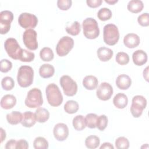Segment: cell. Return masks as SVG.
<instances>
[{"instance_id":"obj_1","label":"cell","mask_w":149,"mask_h":149,"mask_svg":"<svg viewBox=\"0 0 149 149\" xmlns=\"http://www.w3.org/2000/svg\"><path fill=\"white\" fill-rule=\"evenodd\" d=\"M34 78V70L29 66H22L17 72V80L19 85L23 88L28 87L31 85Z\"/></svg>"},{"instance_id":"obj_2","label":"cell","mask_w":149,"mask_h":149,"mask_svg":"<svg viewBox=\"0 0 149 149\" xmlns=\"http://www.w3.org/2000/svg\"><path fill=\"white\" fill-rule=\"evenodd\" d=\"M45 93L48 102L52 107L59 106L63 101V96L56 84L51 83L45 89Z\"/></svg>"},{"instance_id":"obj_3","label":"cell","mask_w":149,"mask_h":149,"mask_svg":"<svg viewBox=\"0 0 149 149\" xmlns=\"http://www.w3.org/2000/svg\"><path fill=\"white\" fill-rule=\"evenodd\" d=\"M84 36L88 39H95L99 36L100 29L97 22L92 17H87L82 23Z\"/></svg>"},{"instance_id":"obj_4","label":"cell","mask_w":149,"mask_h":149,"mask_svg":"<svg viewBox=\"0 0 149 149\" xmlns=\"http://www.w3.org/2000/svg\"><path fill=\"white\" fill-rule=\"evenodd\" d=\"M103 39L108 45H115L119 39V32L117 26L113 24H108L104 27Z\"/></svg>"},{"instance_id":"obj_5","label":"cell","mask_w":149,"mask_h":149,"mask_svg":"<svg viewBox=\"0 0 149 149\" xmlns=\"http://www.w3.org/2000/svg\"><path fill=\"white\" fill-rule=\"evenodd\" d=\"M25 105L30 108H38L43 104L41 91L37 88L31 89L25 99Z\"/></svg>"},{"instance_id":"obj_6","label":"cell","mask_w":149,"mask_h":149,"mask_svg":"<svg viewBox=\"0 0 149 149\" xmlns=\"http://www.w3.org/2000/svg\"><path fill=\"white\" fill-rule=\"evenodd\" d=\"M64 94L69 97L74 95L77 91V85L70 76L68 75L62 76L59 80Z\"/></svg>"},{"instance_id":"obj_7","label":"cell","mask_w":149,"mask_h":149,"mask_svg":"<svg viewBox=\"0 0 149 149\" xmlns=\"http://www.w3.org/2000/svg\"><path fill=\"white\" fill-rule=\"evenodd\" d=\"M74 46V40L69 36L62 37L56 46V52L59 56L68 55Z\"/></svg>"},{"instance_id":"obj_8","label":"cell","mask_w":149,"mask_h":149,"mask_svg":"<svg viewBox=\"0 0 149 149\" xmlns=\"http://www.w3.org/2000/svg\"><path fill=\"white\" fill-rule=\"evenodd\" d=\"M147 105V100L142 95H136L132 99L130 112L134 118L140 117Z\"/></svg>"},{"instance_id":"obj_9","label":"cell","mask_w":149,"mask_h":149,"mask_svg":"<svg viewBox=\"0 0 149 149\" xmlns=\"http://www.w3.org/2000/svg\"><path fill=\"white\" fill-rule=\"evenodd\" d=\"M4 48L8 55L12 59H19V54L22 48H20L17 40L13 38L6 39L4 43Z\"/></svg>"},{"instance_id":"obj_10","label":"cell","mask_w":149,"mask_h":149,"mask_svg":"<svg viewBox=\"0 0 149 149\" xmlns=\"http://www.w3.org/2000/svg\"><path fill=\"white\" fill-rule=\"evenodd\" d=\"M19 25L26 29L35 28L38 23V19L36 15L29 13H22L18 18Z\"/></svg>"},{"instance_id":"obj_11","label":"cell","mask_w":149,"mask_h":149,"mask_svg":"<svg viewBox=\"0 0 149 149\" xmlns=\"http://www.w3.org/2000/svg\"><path fill=\"white\" fill-rule=\"evenodd\" d=\"M37 33L32 29H27L23 35V40L25 46L30 50H36L38 48V42L37 40Z\"/></svg>"},{"instance_id":"obj_12","label":"cell","mask_w":149,"mask_h":149,"mask_svg":"<svg viewBox=\"0 0 149 149\" xmlns=\"http://www.w3.org/2000/svg\"><path fill=\"white\" fill-rule=\"evenodd\" d=\"M13 19V14L9 10H3L0 13L1 34L8 33L10 28V23Z\"/></svg>"},{"instance_id":"obj_13","label":"cell","mask_w":149,"mask_h":149,"mask_svg":"<svg viewBox=\"0 0 149 149\" xmlns=\"http://www.w3.org/2000/svg\"><path fill=\"white\" fill-rule=\"evenodd\" d=\"M96 94L100 100L107 101L111 98L113 94L112 87L108 83H101L97 90Z\"/></svg>"},{"instance_id":"obj_14","label":"cell","mask_w":149,"mask_h":149,"mask_svg":"<svg viewBox=\"0 0 149 149\" xmlns=\"http://www.w3.org/2000/svg\"><path fill=\"white\" fill-rule=\"evenodd\" d=\"M53 133L56 140L59 141H63L68 137L69 129L66 124L59 123L54 126Z\"/></svg>"},{"instance_id":"obj_15","label":"cell","mask_w":149,"mask_h":149,"mask_svg":"<svg viewBox=\"0 0 149 149\" xmlns=\"http://www.w3.org/2000/svg\"><path fill=\"white\" fill-rule=\"evenodd\" d=\"M140 42V37L134 33H129L124 37L123 43L129 48H134L137 47Z\"/></svg>"},{"instance_id":"obj_16","label":"cell","mask_w":149,"mask_h":149,"mask_svg":"<svg viewBox=\"0 0 149 149\" xmlns=\"http://www.w3.org/2000/svg\"><path fill=\"white\" fill-rule=\"evenodd\" d=\"M116 86L120 90H127L132 84L130 77L125 74L119 75L116 79Z\"/></svg>"},{"instance_id":"obj_17","label":"cell","mask_w":149,"mask_h":149,"mask_svg":"<svg viewBox=\"0 0 149 149\" xmlns=\"http://www.w3.org/2000/svg\"><path fill=\"white\" fill-rule=\"evenodd\" d=\"M133 63L137 66H142L147 61V55L143 50L138 49L134 51L132 55Z\"/></svg>"},{"instance_id":"obj_18","label":"cell","mask_w":149,"mask_h":149,"mask_svg":"<svg viewBox=\"0 0 149 149\" xmlns=\"http://www.w3.org/2000/svg\"><path fill=\"white\" fill-rule=\"evenodd\" d=\"M36 122L37 120L35 114L32 112L26 111L23 113L21 123L24 127H31L36 124Z\"/></svg>"},{"instance_id":"obj_19","label":"cell","mask_w":149,"mask_h":149,"mask_svg":"<svg viewBox=\"0 0 149 149\" xmlns=\"http://www.w3.org/2000/svg\"><path fill=\"white\" fill-rule=\"evenodd\" d=\"M16 104V97L11 94H6L1 98V107L5 109L12 108Z\"/></svg>"},{"instance_id":"obj_20","label":"cell","mask_w":149,"mask_h":149,"mask_svg":"<svg viewBox=\"0 0 149 149\" xmlns=\"http://www.w3.org/2000/svg\"><path fill=\"white\" fill-rule=\"evenodd\" d=\"M113 51L107 47H102L98 49L97 51V56L102 62H107L110 60L113 56Z\"/></svg>"},{"instance_id":"obj_21","label":"cell","mask_w":149,"mask_h":149,"mask_svg":"<svg viewBox=\"0 0 149 149\" xmlns=\"http://www.w3.org/2000/svg\"><path fill=\"white\" fill-rule=\"evenodd\" d=\"M98 80L94 76H86L83 80V86L86 89L88 90L95 89L98 86Z\"/></svg>"},{"instance_id":"obj_22","label":"cell","mask_w":149,"mask_h":149,"mask_svg":"<svg viewBox=\"0 0 149 149\" xmlns=\"http://www.w3.org/2000/svg\"><path fill=\"white\" fill-rule=\"evenodd\" d=\"M113 103L117 108L123 109L128 104V98L125 94L118 93L113 99Z\"/></svg>"},{"instance_id":"obj_23","label":"cell","mask_w":149,"mask_h":149,"mask_svg":"<svg viewBox=\"0 0 149 149\" xmlns=\"http://www.w3.org/2000/svg\"><path fill=\"white\" fill-rule=\"evenodd\" d=\"M54 67L50 64H43L40 67L39 69V74L40 76L44 79L52 77L54 75Z\"/></svg>"},{"instance_id":"obj_24","label":"cell","mask_w":149,"mask_h":149,"mask_svg":"<svg viewBox=\"0 0 149 149\" xmlns=\"http://www.w3.org/2000/svg\"><path fill=\"white\" fill-rule=\"evenodd\" d=\"M36 120L40 123H44L48 120L49 118V111L44 108H38L34 113Z\"/></svg>"},{"instance_id":"obj_25","label":"cell","mask_w":149,"mask_h":149,"mask_svg":"<svg viewBox=\"0 0 149 149\" xmlns=\"http://www.w3.org/2000/svg\"><path fill=\"white\" fill-rule=\"evenodd\" d=\"M144 8V4L140 0H132L128 2L127 9L129 12L133 13L140 12Z\"/></svg>"},{"instance_id":"obj_26","label":"cell","mask_w":149,"mask_h":149,"mask_svg":"<svg viewBox=\"0 0 149 149\" xmlns=\"http://www.w3.org/2000/svg\"><path fill=\"white\" fill-rule=\"evenodd\" d=\"M23 114L19 111H13L6 115V119L9 123L11 125H17L21 123Z\"/></svg>"},{"instance_id":"obj_27","label":"cell","mask_w":149,"mask_h":149,"mask_svg":"<svg viewBox=\"0 0 149 149\" xmlns=\"http://www.w3.org/2000/svg\"><path fill=\"white\" fill-rule=\"evenodd\" d=\"M73 127L76 130L81 131L86 127L85 118L82 115L76 116L72 122Z\"/></svg>"},{"instance_id":"obj_28","label":"cell","mask_w":149,"mask_h":149,"mask_svg":"<svg viewBox=\"0 0 149 149\" xmlns=\"http://www.w3.org/2000/svg\"><path fill=\"white\" fill-rule=\"evenodd\" d=\"M100 143V138L96 136L90 135L85 140L86 146L90 149H94L97 148Z\"/></svg>"},{"instance_id":"obj_29","label":"cell","mask_w":149,"mask_h":149,"mask_svg":"<svg viewBox=\"0 0 149 149\" xmlns=\"http://www.w3.org/2000/svg\"><path fill=\"white\" fill-rule=\"evenodd\" d=\"M40 58L45 62H49L54 59V55L52 50L49 47L42 48L40 52Z\"/></svg>"},{"instance_id":"obj_30","label":"cell","mask_w":149,"mask_h":149,"mask_svg":"<svg viewBox=\"0 0 149 149\" xmlns=\"http://www.w3.org/2000/svg\"><path fill=\"white\" fill-rule=\"evenodd\" d=\"M78 103L74 100L68 101L64 105V110L65 112L69 114H73L76 113L79 109Z\"/></svg>"},{"instance_id":"obj_31","label":"cell","mask_w":149,"mask_h":149,"mask_svg":"<svg viewBox=\"0 0 149 149\" xmlns=\"http://www.w3.org/2000/svg\"><path fill=\"white\" fill-rule=\"evenodd\" d=\"M35 55L33 52L29 51L25 49H22L19 56V60L22 62H30L34 60Z\"/></svg>"},{"instance_id":"obj_32","label":"cell","mask_w":149,"mask_h":149,"mask_svg":"<svg viewBox=\"0 0 149 149\" xmlns=\"http://www.w3.org/2000/svg\"><path fill=\"white\" fill-rule=\"evenodd\" d=\"M66 31L68 34L72 36H77L81 31L80 24L77 21H74L72 24L66 27Z\"/></svg>"},{"instance_id":"obj_33","label":"cell","mask_w":149,"mask_h":149,"mask_svg":"<svg viewBox=\"0 0 149 149\" xmlns=\"http://www.w3.org/2000/svg\"><path fill=\"white\" fill-rule=\"evenodd\" d=\"M33 147L36 149H47L48 148V142L45 138L38 137L33 141Z\"/></svg>"},{"instance_id":"obj_34","label":"cell","mask_w":149,"mask_h":149,"mask_svg":"<svg viewBox=\"0 0 149 149\" xmlns=\"http://www.w3.org/2000/svg\"><path fill=\"white\" fill-rule=\"evenodd\" d=\"M112 13L111 10L107 8H102L100 9L97 13L98 18L102 21H106L111 19Z\"/></svg>"},{"instance_id":"obj_35","label":"cell","mask_w":149,"mask_h":149,"mask_svg":"<svg viewBox=\"0 0 149 149\" xmlns=\"http://www.w3.org/2000/svg\"><path fill=\"white\" fill-rule=\"evenodd\" d=\"M98 116L95 113H88L86 116L85 121L86 126L90 129H94L96 127V123Z\"/></svg>"},{"instance_id":"obj_36","label":"cell","mask_w":149,"mask_h":149,"mask_svg":"<svg viewBox=\"0 0 149 149\" xmlns=\"http://www.w3.org/2000/svg\"><path fill=\"white\" fill-rule=\"evenodd\" d=\"M1 85L3 90L9 91L14 87L15 81L12 77L9 76H6L2 79L1 81Z\"/></svg>"},{"instance_id":"obj_37","label":"cell","mask_w":149,"mask_h":149,"mask_svg":"<svg viewBox=\"0 0 149 149\" xmlns=\"http://www.w3.org/2000/svg\"><path fill=\"white\" fill-rule=\"evenodd\" d=\"M115 147L118 149H127L129 147V141L125 137H119L115 140Z\"/></svg>"},{"instance_id":"obj_38","label":"cell","mask_w":149,"mask_h":149,"mask_svg":"<svg viewBox=\"0 0 149 149\" xmlns=\"http://www.w3.org/2000/svg\"><path fill=\"white\" fill-rule=\"evenodd\" d=\"M108 125V118L105 115H101L97 117L96 127L100 131H103Z\"/></svg>"},{"instance_id":"obj_39","label":"cell","mask_w":149,"mask_h":149,"mask_svg":"<svg viewBox=\"0 0 149 149\" xmlns=\"http://www.w3.org/2000/svg\"><path fill=\"white\" fill-rule=\"evenodd\" d=\"M116 61L121 65H125L129 63V56L127 54L124 52H119L116 55Z\"/></svg>"},{"instance_id":"obj_40","label":"cell","mask_w":149,"mask_h":149,"mask_svg":"<svg viewBox=\"0 0 149 149\" xmlns=\"http://www.w3.org/2000/svg\"><path fill=\"white\" fill-rule=\"evenodd\" d=\"M0 65L1 71L3 73H6L9 72L12 68V62L6 59H2L0 62Z\"/></svg>"},{"instance_id":"obj_41","label":"cell","mask_w":149,"mask_h":149,"mask_svg":"<svg viewBox=\"0 0 149 149\" xmlns=\"http://www.w3.org/2000/svg\"><path fill=\"white\" fill-rule=\"evenodd\" d=\"M137 22L140 25L143 27L149 26V15L148 13H144L137 18Z\"/></svg>"},{"instance_id":"obj_42","label":"cell","mask_w":149,"mask_h":149,"mask_svg":"<svg viewBox=\"0 0 149 149\" xmlns=\"http://www.w3.org/2000/svg\"><path fill=\"white\" fill-rule=\"evenodd\" d=\"M72 1L71 0H58L57 6L62 10H67L72 6Z\"/></svg>"},{"instance_id":"obj_43","label":"cell","mask_w":149,"mask_h":149,"mask_svg":"<svg viewBox=\"0 0 149 149\" xmlns=\"http://www.w3.org/2000/svg\"><path fill=\"white\" fill-rule=\"evenodd\" d=\"M102 2V0H87V5L92 8H95L100 6Z\"/></svg>"},{"instance_id":"obj_44","label":"cell","mask_w":149,"mask_h":149,"mask_svg":"<svg viewBox=\"0 0 149 149\" xmlns=\"http://www.w3.org/2000/svg\"><path fill=\"white\" fill-rule=\"evenodd\" d=\"M29 148V144L24 139H20L17 141L16 148L19 149H27Z\"/></svg>"},{"instance_id":"obj_45","label":"cell","mask_w":149,"mask_h":149,"mask_svg":"<svg viewBox=\"0 0 149 149\" xmlns=\"http://www.w3.org/2000/svg\"><path fill=\"white\" fill-rule=\"evenodd\" d=\"M17 141L14 139H10L5 144V148L6 149H15L16 148Z\"/></svg>"},{"instance_id":"obj_46","label":"cell","mask_w":149,"mask_h":149,"mask_svg":"<svg viewBox=\"0 0 149 149\" xmlns=\"http://www.w3.org/2000/svg\"><path fill=\"white\" fill-rule=\"evenodd\" d=\"M100 148V149H113L114 147L110 143L105 142V143H104L101 146Z\"/></svg>"},{"instance_id":"obj_47","label":"cell","mask_w":149,"mask_h":149,"mask_svg":"<svg viewBox=\"0 0 149 149\" xmlns=\"http://www.w3.org/2000/svg\"><path fill=\"white\" fill-rule=\"evenodd\" d=\"M0 130H1V142L2 143L3 141L6 138V133L2 128H1Z\"/></svg>"},{"instance_id":"obj_48","label":"cell","mask_w":149,"mask_h":149,"mask_svg":"<svg viewBox=\"0 0 149 149\" xmlns=\"http://www.w3.org/2000/svg\"><path fill=\"white\" fill-rule=\"evenodd\" d=\"M148 67L147 66L143 71V77L144 78V79H146V80L147 81H148Z\"/></svg>"},{"instance_id":"obj_49","label":"cell","mask_w":149,"mask_h":149,"mask_svg":"<svg viewBox=\"0 0 149 149\" xmlns=\"http://www.w3.org/2000/svg\"><path fill=\"white\" fill-rule=\"evenodd\" d=\"M118 0H105V2L109 5H113L115 4V3L118 2Z\"/></svg>"}]
</instances>
